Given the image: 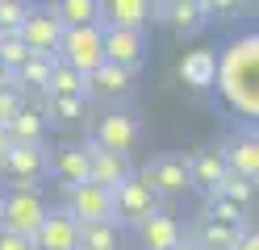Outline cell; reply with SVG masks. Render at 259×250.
<instances>
[{
    "instance_id": "obj_36",
    "label": "cell",
    "mask_w": 259,
    "mask_h": 250,
    "mask_svg": "<svg viewBox=\"0 0 259 250\" xmlns=\"http://www.w3.org/2000/svg\"><path fill=\"white\" fill-rule=\"evenodd\" d=\"M5 83H9V71H5V67H0V88H5Z\"/></svg>"
},
{
    "instance_id": "obj_14",
    "label": "cell",
    "mask_w": 259,
    "mask_h": 250,
    "mask_svg": "<svg viewBox=\"0 0 259 250\" xmlns=\"http://www.w3.org/2000/svg\"><path fill=\"white\" fill-rule=\"evenodd\" d=\"M151 21H163L176 33H197L209 13H205V0H163V5H151Z\"/></svg>"
},
{
    "instance_id": "obj_30",
    "label": "cell",
    "mask_w": 259,
    "mask_h": 250,
    "mask_svg": "<svg viewBox=\"0 0 259 250\" xmlns=\"http://www.w3.org/2000/svg\"><path fill=\"white\" fill-rule=\"evenodd\" d=\"M25 13H29V5H21V0H0V33H17Z\"/></svg>"
},
{
    "instance_id": "obj_21",
    "label": "cell",
    "mask_w": 259,
    "mask_h": 250,
    "mask_svg": "<svg viewBox=\"0 0 259 250\" xmlns=\"http://www.w3.org/2000/svg\"><path fill=\"white\" fill-rule=\"evenodd\" d=\"M5 129H9V142L13 146H46V117L38 109H29V105L13 117Z\"/></svg>"
},
{
    "instance_id": "obj_33",
    "label": "cell",
    "mask_w": 259,
    "mask_h": 250,
    "mask_svg": "<svg viewBox=\"0 0 259 250\" xmlns=\"http://www.w3.org/2000/svg\"><path fill=\"white\" fill-rule=\"evenodd\" d=\"M230 250H259V233L247 225V229H242L238 238H234V246H230Z\"/></svg>"
},
{
    "instance_id": "obj_7",
    "label": "cell",
    "mask_w": 259,
    "mask_h": 250,
    "mask_svg": "<svg viewBox=\"0 0 259 250\" xmlns=\"http://www.w3.org/2000/svg\"><path fill=\"white\" fill-rule=\"evenodd\" d=\"M63 192H67V205H63V213H67L75 225H101V221H113V192L96 188V183H79V188H63Z\"/></svg>"
},
{
    "instance_id": "obj_11",
    "label": "cell",
    "mask_w": 259,
    "mask_h": 250,
    "mask_svg": "<svg viewBox=\"0 0 259 250\" xmlns=\"http://www.w3.org/2000/svg\"><path fill=\"white\" fill-rule=\"evenodd\" d=\"M46 175H55L63 188H79V183H88V155H84V146H55V150H46Z\"/></svg>"
},
{
    "instance_id": "obj_18",
    "label": "cell",
    "mask_w": 259,
    "mask_h": 250,
    "mask_svg": "<svg viewBox=\"0 0 259 250\" xmlns=\"http://www.w3.org/2000/svg\"><path fill=\"white\" fill-rule=\"evenodd\" d=\"M134 233H138V246H142V250H176L180 238H184L180 221H176L171 213H163V209H159L155 217H147Z\"/></svg>"
},
{
    "instance_id": "obj_4",
    "label": "cell",
    "mask_w": 259,
    "mask_h": 250,
    "mask_svg": "<svg viewBox=\"0 0 259 250\" xmlns=\"http://www.w3.org/2000/svg\"><path fill=\"white\" fill-rule=\"evenodd\" d=\"M138 142H142V125H138L134 113H105L101 121L92 125V138H88V146L109 150V155H121V159L134 155Z\"/></svg>"
},
{
    "instance_id": "obj_34",
    "label": "cell",
    "mask_w": 259,
    "mask_h": 250,
    "mask_svg": "<svg viewBox=\"0 0 259 250\" xmlns=\"http://www.w3.org/2000/svg\"><path fill=\"white\" fill-rule=\"evenodd\" d=\"M9 150H13V142H9V129L0 125V163H5V155H9Z\"/></svg>"
},
{
    "instance_id": "obj_31",
    "label": "cell",
    "mask_w": 259,
    "mask_h": 250,
    "mask_svg": "<svg viewBox=\"0 0 259 250\" xmlns=\"http://www.w3.org/2000/svg\"><path fill=\"white\" fill-rule=\"evenodd\" d=\"M25 105H29V100H25L17 88H13V83H5V88H0V125H9Z\"/></svg>"
},
{
    "instance_id": "obj_8",
    "label": "cell",
    "mask_w": 259,
    "mask_h": 250,
    "mask_svg": "<svg viewBox=\"0 0 259 250\" xmlns=\"http://www.w3.org/2000/svg\"><path fill=\"white\" fill-rule=\"evenodd\" d=\"M138 179L163 200V196H180L188 192V159L184 155H155L147 167L138 171Z\"/></svg>"
},
{
    "instance_id": "obj_19",
    "label": "cell",
    "mask_w": 259,
    "mask_h": 250,
    "mask_svg": "<svg viewBox=\"0 0 259 250\" xmlns=\"http://www.w3.org/2000/svg\"><path fill=\"white\" fill-rule=\"evenodd\" d=\"M176 75H180V83H188L192 92L213 88V79H218V55H213L209 46H201V50H184L180 67H176Z\"/></svg>"
},
{
    "instance_id": "obj_15",
    "label": "cell",
    "mask_w": 259,
    "mask_h": 250,
    "mask_svg": "<svg viewBox=\"0 0 259 250\" xmlns=\"http://www.w3.org/2000/svg\"><path fill=\"white\" fill-rule=\"evenodd\" d=\"M134 75L138 71H125V67H113L101 63L92 75H84V96H101V100H121L134 92Z\"/></svg>"
},
{
    "instance_id": "obj_5",
    "label": "cell",
    "mask_w": 259,
    "mask_h": 250,
    "mask_svg": "<svg viewBox=\"0 0 259 250\" xmlns=\"http://www.w3.org/2000/svg\"><path fill=\"white\" fill-rule=\"evenodd\" d=\"M17 38L25 42V50L34 59H55V50H59V38H63V25H59V17L51 5H29L25 13V21L17 29Z\"/></svg>"
},
{
    "instance_id": "obj_16",
    "label": "cell",
    "mask_w": 259,
    "mask_h": 250,
    "mask_svg": "<svg viewBox=\"0 0 259 250\" xmlns=\"http://www.w3.org/2000/svg\"><path fill=\"white\" fill-rule=\"evenodd\" d=\"M101 25L105 29L142 33L151 25V5L147 0H101Z\"/></svg>"
},
{
    "instance_id": "obj_2",
    "label": "cell",
    "mask_w": 259,
    "mask_h": 250,
    "mask_svg": "<svg viewBox=\"0 0 259 250\" xmlns=\"http://www.w3.org/2000/svg\"><path fill=\"white\" fill-rule=\"evenodd\" d=\"M51 205L42 200L38 188H9L0 196V229L9 233H21V238H34L38 225L46 221Z\"/></svg>"
},
{
    "instance_id": "obj_22",
    "label": "cell",
    "mask_w": 259,
    "mask_h": 250,
    "mask_svg": "<svg viewBox=\"0 0 259 250\" xmlns=\"http://www.w3.org/2000/svg\"><path fill=\"white\" fill-rule=\"evenodd\" d=\"M63 29H79V25H101V0H59L51 5Z\"/></svg>"
},
{
    "instance_id": "obj_24",
    "label": "cell",
    "mask_w": 259,
    "mask_h": 250,
    "mask_svg": "<svg viewBox=\"0 0 259 250\" xmlns=\"http://www.w3.org/2000/svg\"><path fill=\"white\" fill-rule=\"evenodd\" d=\"M75 250H121V225H113V221L79 225V246Z\"/></svg>"
},
{
    "instance_id": "obj_10",
    "label": "cell",
    "mask_w": 259,
    "mask_h": 250,
    "mask_svg": "<svg viewBox=\"0 0 259 250\" xmlns=\"http://www.w3.org/2000/svg\"><path fill=\"white\" fill-rule=\"evenodd\" d=\"M101 50H105V63L125 67V71H138L142 59H147L142 33H130V29H105L101 25Z\"/></svg>"
},
{
    "instance_id": "obj_20",
    "label": "cell",
    "mask_w": 259,
    "mask_h": 250,
    "mask_svg": "<svg viewBox=\"0 0 259 250\" xmlns=\"http://www.w3.org/2000/svg\"><path fill=\"white\" fill-rule=\"evenodd\" d=\"M226 179V163H222V150H197L188 159V188H197L205 196H213Z\"/></svg>"
},
{
    "instance_id": "obj_25",
    "label": "cell",
    "mask_w": 259,
    "mask_h": 250,
    "mask_svg": "<svg viewBox=\"0 0 259 250\" xmlns=\"http://www.w3.org/2000/svg\"><path fill=\"white\" fill-rule=\"evenodd\" d=\"M46 96H79V100H88V96H84V75L71 71V67H63V63L55 59L51 79H46Z\"/></svg>"
},
{
    "instance_id": "obj_13",
    "label": "cell",
    "mask_w": 259,
    "mask_h": 250,
    "mask_svg": "<svg viewBox=\"0 0 259 250\" xmlns=\"http://www.w3.org/2000/svg\"><path fill=\"white\" fill-rule=\"evenodd\" d=\"M222 163H226V171L238 175V179H259V138H255V129H242L238 138H230L222 146Z\"/></svg>"
},
{
    "instance_id": "obj_9",
    "label": "cell",
    "mask_w": 259,
    "mask_h": 250,
    "mask_svg": "<svg viewBox=\"0 0 259 250\" xmlns=\"http://www.w3.org/2000/svg\"><path fill=\"white\" fill-rule=\"evenodd\" d=\"M0 171L13 179V188H38V179L46 175V146H13Z\"/></svg>"
},
{
    "instance_id": "obj_28",
    "label": "cell",
    "mask_w": 259,
    "mask_h": 250,
    "mask_svg": "<svg viewBox=\"0 0 259 250\" xmlns=\"http://www.w3.org/2000/svg\"><path fill=\"white\" fill-rule=\"evenodd\" d=\"M213 196H222V200H230V205H238V209H247L251 200H255V183H251V179H238V175H230V171H226V179H222V188H218Z\"/></svg>"
},
{
    "instance_id": "obj_35",
    "label": "cell",
    "mask_w": 259,
    "mask_h": 250,
    "mask_svg": "<svg viewBox=\"0 0 259 250\" xmlns=\"http://www.w3.org/2000/svg\"><path fill=\"white\" fill-rule=\"evenodd\" d=\"M176 250H201V246L192 242V238H180V246H176Z\"/></svg>"
},
{
    "instance_id": "obj_23",
    "label": "cell",
    "mask_w": 259,
    "mask_h": 250,
    "mask_svg": "<svg viewBox=\"0 0 259 250\" xmlns=\"http://www.w3.org/2000/svg\"><path fill=\"white\" fill-rule=\"evenodd\" d=\"M242 229H247V225H242ZM242 229H234V225H218V221H209V217H201V221L192 225V242H197L201 250H230Z\"/></svg>"
},
{
    "instance_id": "obj_29",
    "label": "cell",
    "mask_w": 259,
    "mask_h": 250,
    "mask_svg": "<svg viewBox=\"0 0 259 250\" xmlns=\"http://www.w3.org/2000/svg\"><path fill=\"white\" fill-rule=\"evenodd\" d=\"M25 59H34V55L25 50V42L17 38V33H0V67H5V71L13 75Z\"/></svg>"
},
{
    "instance_id": "obj_32",
    "label": "cell",
    "mask_w": 259,
    "mask_h": 250,
    "mask_svg": "<svg viewBox=\"0 0 259 250\" xmlns=\"http://www.w3.org/2000/svg\"><path fill=\"white\" fill-rule=\"evenodd\" d=\"M0 250H34V238H21V233L0 229Z\"/></svg>"
},
{
    "instance_id": "obj_12",
    "label": "cell",
    "mask_w": 259,
    "mask_h": 250,
    "mask_svg": "<svg viewBox=\"0 0 259 250\" xmlns=\"http://www.w3.org/2000/svg\"><path fill=\"white\" fill-rule=\"evenodd\" d=\"M84 155H88V183H96V188H105V192L121 188V183H125L130 175H134L130 159H121V155L96 150V146H88V142H84Z\"/></svg>"
},
{
    "instance_id": "obj_3",
    "label": "cell",
    "mask_w": 259,
    "mask_h": 250,
    "mask_svg": "<svg viewBox=\"0 0 259 250\" xmlns=\"http://www.w3.org/2000/svg\"><path fill=\"white\" fill-rule=\"evenodd\" d=\"M55 59L63 67H71L79 75H92L96 67L105 63V50H101V25H79V29H63Z\"/></svg>"
},
{
    "instance_id": "obj_6",
    "label": "cell",
    "mask_w": 259,
    "mask_h": 250,
    "mask_svg": "<svg viewBox=\"0 0 259 250\" xmlns=\"http://www.w3.org/2000/svg\"><path fill=\"white\" fill-rule=\"evenodd\" d=\"M155 213H159V196L138 175H130L121 188H113V225H134L138 229Z\"/></svg>"
},
{
    "instance_id": "obj_27",
    "label": "cell",
    "mask_w": 259,
    "mask_h": 250,
    "mask_svg": "<svg viewBox=\"0 0 259 250\" xmlns=\"http://www.w3.org/2000/svg\"><path fill=\"white\" fill-rule=\"evenodd\" d=\"M205 217H209V221H218V225H234V229L247 225V209H238V205H230V200H222V196H209Z\"/></svg>"
},
{
    "instance_id": "obj_1",
    "label": "cell",
    "mask_w": 259,
    "mask_h": 250,
    "mask_svg": "<svg viewBox=\"0 0 259 250\" xmlns=\"http://www.w3.org/2000/svg\"><path fill=\"white\" fill-rule=\"evenodd\" d=\"M213 88L226 96L238 117L255 121L259 117V38L255 33H242L218 55V79Z\"/></svg>"
},
{
    "instance_id": "obj_26",
    "label": "cell",
    "mask_w": 259,
    "mask_h": 250,
    "mask_svg": "<svg viewBox=\"0 0 259 250\" xmlns=\"http://www.w3.org/2000/svg\"><path fill=\"white\" fill-rule=\"evenodd\" d=\"M84 109H88V100H79V96H46L42 117H55V121H79Z\"/></svg>"
},
{
    "instance_id": "obj_17",
    "label": "cell",
    "mask_w": 259,
    "mask_h": 250,
    "mask_svg": "<svg viewBox=\"0 0 259 250\" xmlns=\"http://www.w3.org/2000/svg\"><path fill=\"white\" fill-rule=\"evenodd\" d=\"M75 246H79V225L63 209H51L34 233V250H75Z\"/></svg>"
}]
</instances>
